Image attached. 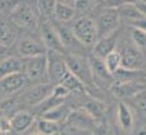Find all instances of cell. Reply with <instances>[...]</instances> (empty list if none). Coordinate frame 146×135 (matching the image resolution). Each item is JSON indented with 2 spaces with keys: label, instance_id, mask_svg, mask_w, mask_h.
<instances>
[{
  "label": "cell",
  "instance_id": "obj_21",
  "mask_svg": "<svg viewBox=\"0 0 146 135\" xmlns=\"http://www.w3.org/2000/svg\"><path fill=\"white\" fill-rule=\"evenodd\" d=\"M76 10L73 5H69L64 1H55V9H54V17L58 22L66 23L71 22L76 17Z\"/></svg>",
  "mask_w": 146,
  "mask_h": 135
},
{
  "label": "cell",
  "instance_id": "obj_8",
  "mask_svg": "<svg viewBox=\"0 0 146 135\" xmlns=\"http://www.w3.org/2000/svg\"><path fill=\"white\" fill-rule=\"evenodd\" d=\"M54 90V85L51 83H38V84L31 87L25 93V101L28 105H40L45 102L49 97H51Z\"/></svg>",
  "mask_w": 146,
  "mask_h": 135
},
{
  "label": "cell",
  "instance_id": "obj_23",
  "mask_svg": "<svg viewBox=\"0 0 146 135\" xmlns=\"http://www.w3.org/2000/svg\"><path fill=\"white\" fill-rule=\"evenodd\" d=\"M15 38H17V31L7 22L0 20V46L9 47L14 43Z\"/></svg>",
  "mask_w": 146,
  "mask_h": 135
},
{
  "label": "cell",
  "instance_id": "obj_18",
  "mask_svg": "<svg viewBox=\"0 0 146 135\" xmlns=\"http://www.w3.org/2000/svg\"><path fill=\"white\" fill-rule=\"evenodd\" d=\"M117 117L121 128L124 131H131L133 129V112L126 102H121L117 107Z\"/></svg>",
  "mask_w": 146,
  "mask_h": 135
},
{
  "label": "cell",
  "instance_id": "obj_14",
  "mask_svg": "<svg viewBox=\"0 0 146 135\" xmlns=\"http://www.w3.org/2000/svg\"><path fill=\"white\" fill-rule=\"evenodd\" d=\"M126 103L129 106L132 112L136 113L137 119L141 121L142 125L146 126V90L142 89L132 98L127 100Z\"/></svg>",
  "mask_w": 146,
  "mask_h": 135
},
{
  "label": "cell",
  "instance_id": "obj_6",
  "mask_svg": "<svg viewBox=\"0 0 146 135\" xmlns=\"http://www.w3.org/2000/svg\"><path fill=\"white\" fill-rule=\"evenodd\" d=\"M23 63V74L27 77L28 80H38L48 75V61H46V54L33 58L22 59Z\"/></svg>",
  "mask_w": 146,
  "mask_h": 135
},
{
  "label": "cell",
  "instance_id": "obj_16",
  "mask_svg": "<svg viewBox=\"0 0 146 135\" xmlns=\"http://www.w3.org/2000/svg\"><path fill=\"white\" fill-rule=\"evenodd\" d=\"M17 73H23L22 59L9 56V58H5L0 61V80L8 75L17 74Z\"/></svg>",
  "mask_w": 146,
  "mask_h": 135
},
{
  "label": "cell",
  "instance_id": "obj_25",
  "mask_svg": "<svg viewBox=\"0 0 146 135\" xmlns=\"http://www.w3.org/2000/svg\"><path fill=\"white\" fill-rule=\"evenodd\" d=\"M103 61H104V65H105L106 70L109 71V74L113 77L114 73H117L122 68V55H121V51L115 50V51H113V52H110Z\"/></svg>",
  "mask_w": 146,
  "mask_h": 135
},
{
  "label": "cell",
  "instance_id": "obj_29",
  "mask_svg": "<svg viewBox=\"0 0 146 135\" xmlns=\"http://www.w3.org/2000/svg\"><path fill=\"white\" fill-rule=\"evenodd\" d=\"M132 41H133L135 46H136L137 48H141V50H144L146 48V33L142 32V31L140 29H136V28H132Z\"/></svg>",
  "mask_w": 146,
  "mask_h": 135
},
{
  "label": "cell",
  "instance_id": "obj_10",
  "mask_svg": "<svg viewBox=\"0 0 146 135\" xmlns=\"http://www.w3.org/2000/svg\"><path fill=\"white\" fill-rule=\"evenodd\" d=\"M54 26H55V29H56V32H58L59 40H60V43H62V46H63L64 51L66 50L71 51L69 55H78L77 52L80 51V48L85 47V46H82L77 41V38L73 35L72 29H69V28L64 27V26H60V24H54Z\"/></svg>",
  "mask_w": 146,
  "mask_h": 135
},
{
  "label": "cell",
  "instance_id": "obj_32",
  "mask_svg": "<svg viewBox=\"0 0 146 135\" xmlns=\"http://www.w3.org/2000/svg\"><path fill=\"white\" fill-rule=\"evenodd\" d=\"M131 26L133 28H136V29H140V31H142V32L146 33V17L141 18V19L136 20V22H133V23H131Z\"/></svg>",
  "mask_w": 146,
  "mask_h": 135
},
{
  "label": "cell",
  "instance_id": "obj_34",
  "mask_svg": "<svg viewBox=\"0 0 146 135\" xmlns=\"http://www.w3.org/2000/svg\"><path fill=\"white\" fill-rule=\"evenodd\" d=\"M5 51H7V47H3V46H0V55H3Z\"/></svg>",
  "mask_w": 146,
  "mask_h": 135
},
{
  "label": "cell",
  "instance_id": "obj_12",
  "mask_svg": "<svg viewBox=\"0 0 146 135\" xmlns=\"http://www.w3.org/2000/svg\"><path fill=\"white\" fill-rule=\"evenodd\" d=\"M117 42H118V33L110 35V36H108V37L99 38L96 45L94 46L92 56L100 59V60H104L110 52L115 51Z\"/></svg>",
  "mask_w": 146,
  "mask_h": 135
},
{
  "label": "cell",
  "instance_id": "obj_36",
  "mask_svg": "<svg viewBox=\"0 0 146 135\" xmlns=\"http://www.w3.org/2000/svg\"><path fill=\"white\" fill-rule=\"evenodd\" d=\"M62 135H68V134H62Z\"/></svg>",
  "mask_w": 146,
  "mask_h": 135
},
{
  "label": "cell",
  "instance_id": "obj_9",
  "mask_svg": "<svg viewBox=\"0 0 146 135\" xmlns=\"http://www.w3.org/2000/svg\"><path fill=\"white\" fill-rule=\"evenodd\" d=\"M122 55V68L129 70H140L144 65V56L136 46H126Z\"/></svg>",
  "mask_w": 146,
  "mask_h": 135
},
{
  "label": "cell",
  "instance_id": "obj_13",
  "mask_svg": "<svg viewBox=\"0 0 146 135\" xmlns=\"http://www.w3.org/2000/svg\"><path fill=\"white\" fill-rule=\"evenodd\" d=\"M27 83H28L27 77L23 73H17V74H12L3 78L0 80V88L5 93L13 94V93H17L19 90H22Z\"/></svg>",
  "mask_w": 146,
  "mask_h": 135
},
{
  "label": "cell",
  "instance_id": "obj_26",
  "mask_svg": "<svg viewBox=\"0 0 146 135\" xmlns=\"http://www.w3.org/2000/svg\"><path fill=\"white\" fill-rule=\"evenodd\" d=\"M37 130L38 134L41 135H58V133L60 131V126L54 121L40 119L37 121Z\"/></svg>",
  "mask_w": 146,
  "mask_h": 135
},
{
  "label": "cell",
  "instance_id": "obj_17",
  "mask_svg": "<svg viewBox=\"0 0 146 135\" xmlns=\"http://www.w3.org/2000/svg\"><path fill=\"white\" fill-rule=\"evenodd\" d=\"M88 59V63H90L91 70H92V75H94V80L99 79L104 83H111L113 82V77L109 74V71L106 70L105 65H104V61L100 60V59L95 58V56L91 55ZM113 84V83H111Z\"/></svg>",
  "mask_w": 146,
  "mask_h": 135
},
{
  "label": "cell",
  "instance_id": "obj_20",
  "mask_svg": "<svg viewBox=\"0 0 146 135\" xmlns=\"http://www.w3.org/2000/svg\"><path fill=\"white\" fill-rule=\"evenodd\" d=\"M117 10H118V13H119L121 19H124L126 22H128L129 24L136 22V20H139V19H141V18H144V15H142L141 12L137 9L135 3H126L124 1L121 7L117 8Z\"/></svg>",
  "mask_w": 146,
  "mask_h": 135
},
{
  "label": "cell",
  "instance_id": "obj_24",
  "mask_svg": "<svg viewBox=\"0 0 146 135\" xmlns=\"http://www.w3.org/2000/svg\"><path fill=\"white\" fill-rule=\"evenodd\" d=\"M59 84L62 87H64L69 93H83L85 92V84H83L81 80H78L74 75H72L71 73H67L64 75V78L60 80Z\"/></svg>",
  "mask_w": 146,
  "mask_h": 135
},
{
  "label": "cell",
  "instance_id": "obj_5",
  "mask_svg": "<svg viewBox=\"0 0 146 135\" xmlns=\"http://www.w3.org/2000/svg\"><path fill=\"white\" fill-rule=\"evenodd\" d=\"M10 20L27 29H33L37 26V17L28 3H17L13 10H10Z\"/></svg>",
  "mask_w": 146,
  "mask_h": 135
},
{
  "label": "cell",
  "instance_id": "obj_35",
  "mask_svg": "<svg viewBox=\"0 0 146 135\" xmlns=\"http://www.w3.org/2000/svg\"><path fill=\"white\" fill-rule=\"evenodd\" d=\"M30 135H41V134H38V133H32V134H30Z\"/></svg>",
  "mask_w": 146,
  "mask_h": 135
},
{
  "label": "cell",
  "instance_id": "obj_28",
  "mask_svg": "<svg viewBox=\"0 0 146 135\" xmlns=\"http://www.w3.org/2000/svg\"><path fill=\"white\" fill-rule=\"evenodd\" d=\"M37 10L45 18L50 19L54 17V9H55V1L53 0H44V1H36Z\"/></svg>",
  "mask_w": 146,
  "mask_h": 135
},
{
  "label": "cell",
  "instance_id": "obj_19",
  "mask_svg": "<svg viewBox=\"0 0 146 135\" xmlns=\"http://www.w3.org/2000/svg\"><path fill=\"white\" fill-rule=\"evenodd\" d=\"M33 123V116L30 112H17L13 115V117L10 119V126L12 130L15 133H23L26 131Z\"/></svg>",
  "mask_w": 146,
  "mask_h": 135
},
{
  "label": "cell",
  "instance_id": "obj_30",
  "mask_svg": "<svg viewBox=\"0 0 146 135\" xmlns=\"http://www.w3.org/2000/svg\"><path fill=\"white\" fill-rule=\"evenodd\" d=\"M95 3L96 1H88V0H76L73 1V7L76 13H86L95 7Z\"/></svg>",
  "mask_w": 146,
  "mask_h": 135
},
{
  "label": "cell",
  "instance_id": "obj_22",
  "mask_svg": "<svg viewBox=\"0 0 146 135\" xmlns=\"http://www.w3.org/2000/svg\"><path fill=\"white\" fill-rule=\"evenodd\" d=\"M69 113H71V110H69L68 106H63V105H58L55 107H51L50 110H48L46 112L42 113V119H46V120L54 121V123L59 124L62 121H67Z\"/></svg>",
  "mask_w": 146,
  "mask_h": 135
},
{
  "label": "cell",
  "instance_id": "obj_15",
  "mask_svg": "<svg viewBox=\"0 0 146 135\" xmlns=\"http://www.w3.org/2000/svg\"><path fill=\"white\" fill-rule=\"evenodd\" d=\"M68 125L73 126V128H77V129H90L91 126L94 125V119L92 116H90L87 112H83V111H71L69 113L68 119L66 121Z\"/></svg>",
  "mask_w": 146,
  "mask_h": 135
},
{
  "label": "cell",
  "instance_id": "obj_7",
  "mask_svg": "<svg viewBox=\"0 0 146 135\" xmlns=\"http://www.w3.org/2000/svg\"><path fill=\"white\" fill-rule=\"evenodd\" d=\"M41 31V40L45 46L46 51H58V52H64V48L59 40L58 32L55 29V26L49 20H44L40 24Z\"/></svg>",
  "mask_w": 146,
  "mask_h": 135
},
{
  "label": "cell",
  "instance_id": "obj_3",
  "mask_svg": "<svg viewBox=\"0 0 146 135\" xmlns=\"http://www.w3.org/2000/svg\"><path fill=\"white\" fill-rule=\"evenodd\" d=\"M95 22L99 38H103L117 33L121 23V17L117 8H105Z\"/></svg>",
  "mask_w": 146,
  "mask_h": 135
},
{
  "label": "cell",
  "instance_id": "obj_1",
  "mask_svg": "<svg viewBox=\"0 0 146 135\" xmlns=\"http://www.w3.org/2000/svg\"><path fill=\"white\" fill-rule=\"evenodd\" d=\"M74 37L77 38V41L85 47H92L96 45L99 40L98 35V28H96V22L95 19L90 17H83L78 18L74 23L73 27L71 28Z\"/></svg>",
  "mask_w": 146,
  "mask_h": 135
},
{
  "label": "cell",
  "instance_id": "obj_2",
  "mask_svg": "<svg viewBox=\"0 0 146 135\" xmlns=\"http://www.w3.org/2000/svg\"><path fill=\"white\" fill-rule=\"evenodd\" d=\"M66 64L67 69L72 75H74L78 80L83 83L85 85H94L95 80H94L92 70H91L88 59L82 58L80 55H66Z\"/></svg>",
  "mask_w": 146,
  "mask_h": 135
},
{
  "label": "cell",
  "instance_id": "obj_31",
  "mask_svg": "<svg viewBox=\"0 0 146 135\" xmlns=\"http://www.w3.org/2000/svg\"><path fill=\"white\" fill-rule=\"evenodd\" d=\"M0 131H1L3 134H5V135L12 131V126H10V120L5 119L4 116H0Z\"/></svg>",
  "mask_w": 146,
  "mask_h": 135
},
{
  "label": "cell",
  "instance_id": "obj_33",
  "mask_svg": "<svg viewBox=\"0 0 146 135\" xmlns=\"http://www.w3.org/2000/svg\"><path fill=\"white\" fill-rule=\"evenodd\" d=\"M135 5H136L137 9L141 12V14L144 15V17H146V1H136Z\"/></svg>",
  "mask_w": 146,
  "mask_h": 135
},
{
  "label": "cell",
  "instance_id": "obj_27",
  "mask_svg": "<svg viewBox=\"0 0 146 135\" xmlns=\"http://www.w3.org/2000/svg\"><path fill=\"white\" fill-rule=\"evenodd\" d=\"M85 108H86V112H87L90 116H92V117H99V116L103 115L106 110L105 103L99 102V101H96V100L87 101Z\"/></svg>",
  "mask_w": 146,
  "mask_h": 135
},
{
  "label": "cell",
  "instance_id": "obj_11",
  "mask_svg": "<svg viewBox=\"0 0 146 135\" xmlns=\"http://www.w3.org/2000/svg\"><path fill=\"white\" fill-rule=\"evenodd\" d=\"M18 51H19V55L22 56V59L33 58V56L46 54V48L44 46V43H40L38 41L33 40L31 37H23L19 41Z\"/></svg>",
  "mask_w": 146,
  "mask_h": 135
},
{
  "label": "cell",
  "instance_id": "obj_4",
  "mask_svg": "<svg viewBox=\"0 0 146 135\" xmlns=\"http://www.w3.org/2000/svg\"><path fill=\"white\" fill-rule=\"evenodd\" d=\"M48 61V78L51 84H59L64 75L68 73L66 64V55L58 51H46Z\"/></svg>",
  "mask_w": 146,
  "mask_h": 135
}]
</instances>
